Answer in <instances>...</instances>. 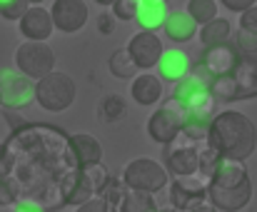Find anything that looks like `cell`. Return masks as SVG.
<instances>
[{"label":"cell","mask_w":257,"mask_h":212,"mask_svg":"<svg viewBox=\"0 0 257 212\" xmlns=\"http://www.w3.org/2000/svg\"><path fill=\"white\" fill-rule=\"evenodd\" d=\"M232 43L237 48V60L232 73L222 78H212L210 83V93L220 103L257 98V35L240 30L232 38Z\"/></svg>","instance_id":"obj_1"},{"label":"cell","mask_w":257,"mask_h":212,"mask_svg":"<svg viewBox=\"0 0 257 212\" xmlns=\"http://www.w3.org/2000/svg\"><path fill=\"white\" fill-rule=\"evenodd\" d=\"M205 142L220 157L245 162L257 147V127L245 112L222 110V112H215L210 130L205 135Z\"/></svg>","instance_id":"obj_2"},{"label":"cell","mask_w":257,"mask_h":212,"mask_svg":"<svg viewBox=\"0 0 257 212\" xmlns=\"http://www.w3.org/2000/svg\"><path fill=\"white\" fill-rule=\"evenodd\" d=\"M212 207L220 212H240L252 200V182L240 160L217 157V162L210 170V185L207 195Z\"/></svg>","instance_id":"obj_3"},{"label":"cell","mask_w":257,"mask_h":212,"mask_svg":"<svg viewBox=\"0 0 257 212\" xmlns=\"http://www.w3.org/2000/svg\"><path fill=\"white\" fill-rule=\"evenodd\" d=\"M78 98V85L73 75L50 70L40 80H35V100L45 112H63L75 103Z\"/></svg>","instance_id":"obj_4"},{"label":"cell","mask_w":257,"mask_h":212,"mask_svg":"<svg viewBox=\"0 0 257 212\" xmlns=\"http://www.w3.org/2000/svg\"><path fill=\"white\" fill-rule=\"evenodd\" d=\"M168 170L158 160L150 157H135L122 167V182L127 190H140V192H160L168 185Z\"/></svg>","instance_id":"obj_5"},{"label":"cell","mask_w":257,"mask_h":212,"mask_svg":"<svg viewBox=\"0 0 257 212\" xmlns=\"http://www.w3.org/2000/svg\"><path fill=\"white\" fill-rule=\"evenodd\" d=\"M58 55L45 40H25L15 50V65L18 73H23L30 80H40L50 70H55Z\"/></svg>","instance_id":"obj_6"},{"label":"cell","mask_w":257,"mask_h":212,"mask_svg":"<svg viewBox=\"0 0 257 212\" xmlns=\"http://www.w3.org/2000/svg\"><path fill=\"white\" fill-rule=\"evenodd\" d=\"M182 117H185V105L172 95L168 98L158 112L150 115L148 120V137L158 145H168L172 137L182 130Z\"/></svg>","instance_id":"obj_7"},{"label":"cell","mask_w":257,"mask_h":212,"mask_svg":"<svg viewBox=\"0 0 257 212\" xmlns=\"http://www.w3.org/2000/svg\"><path fill=\"white\" fill-rule=\"evenodd\" d=\"M165 147V170L168 175H190L200 170V155H197V140L187 137L182 130L172 137Z\"/></svg>","instance_id":"obj_8"},{"label":"cell","mask_w":257,"mask_h":212,"mask_svg":"<svg viewBox=\"0 0 257 212\" xmlns=\"http://www.w3.org/2000/svg\"><path fill=\"white\" fill-rule=\"evenodd\" d=\"M35 100V80L25 78L18 70H3L0 73V103L8 110L28 107Z\"/></svg>","instance_id":"obj_9"},{"label":"cell","mask_w":257,"mask_h":212,"mask_svg":"<svg viewBox=\"0 0 257 212\" xmlns=\"http://www.w3.org/2000/svg\"><path fill=\"white\" fill-rule=\"evenodd\" d=\"M90 10L85 0H55L50 8V20L58 33H80L87 25Z\"/></svg>","instance_id":"obj_10"},{"label":"cell","mask_w":257,"mask_h":212,"mask_svg":"<svg viewBox=\"0 0 257 212\" xmlns=\"http://www.w3.org/2000/svg\"><path fill=\"white\" fill-rule=\"evenodd\" d=\"M125 50L133 58V63H135L138 70H153L158 65V60H160V55H163L165 48H163V40L158 38V33L143 30V33H135L127 40Z\"/></svg>","instance_id":"obj_11"},{"label":"cell","mask_w":257,"mask_h":212,"mask_svg":"<svg viewBox=\"0 0 257 212\" xmlns=\"http://www.w3.org/2000/svg\"><path fill=\"white\" fill-rule=\"evenodd\" d=\"M235 60H237V48L232 40L227 43H220V45H210L202 50V68L210 73V78H222V75H230L232 68H235Z\"/></svg>","instance_id":"obj_12"},{"label":"cell","mask_w":257,"mask_h":212,"mask_svg":"<svg viewBox=\"0 0 257 212\" xmlns=\"http://www.w3.org/2000/svg\"><path fill=\"white\" fill-rule=\"evenodd\" d=\"M18 25H20V33H23L25 40H45L48 43V38L55 30L53 28V20H50V10L43 8V5H30L20 15Z\"/></svg>","instance_id":"obj_13"},{"label":"cell","mask_w":257,"mask_h":212,"mask_svg":"<svg viewBox=\"0 0 257 212\" xmlns=\"http://www.w3.org/2000/svg\"><path fill=\"white\" fill-rule=\"evenodd\" d=\"M190 55L185 50H177V48H170V50H163L160 60H158V73H160V80L163 83H177L187 75L190 70Z\"/></svg>","instance_id":"obj_14"},{"label":"cell","mask_w":257,"mask_h":212,"mask_svg":"<svg viewBox=\"0 0 257 212\" xmlns=\"http://www.w3.org/2000/svg\"><path fill=\"white\" fill-rule=\"evenodd\" d=\"M130 95L138 105L150 107L155 103L163 100V80L155 78L153 73H140L133 78V85H130Z\"/></svg>","instance_id":"obj_15"},{"label":"cell","mask_w":257,"mask_h":212,"mask_svg":"<svg viewBox=\"0 0 257 212\" xmlns=\"http://www.w3.org/2000/svg\"><path fill=\"white\" fill-rule=\"evenodd\" d=\"M68 145H70V152L78 162V167L83 165H92V162H100L102 160V145L97 137L87 135V132H75L68 137Z\"/></svg>","instance_id":"obj_16"},{"label":"cell","mask_w":257,"mask_h":212,"mask_svg":"<svg viewBox=\"0 0 257 212\" xmlns=\"http://www.w3.org/2000/svg\"><path fill=\"white\" fill-rule=\"evenodd\" d=\"M168 3L165 0H140L138 3V10H135V23L143 28V30H160L165 18H168Z\"/></svg>","instance_id":"obj_17"},{"label":"cell","mask_w":257,"mask_h":212,"mask_svg":"<svg viewBox=\"0 0 257 212\" xmlns=\"http://www.w3.org/2000/svg\"><path fill=\"white\" fill-rule=\"evenodd\" d=\"M197 28L200 25L185 10H172V13H168V18L163 23V30H165V35L170 38L172 43H187V40H192L197 35Z\"/></svg>","instance_id":"obj_18"},{"label":"cell","mask_w":257,"mask_h":212,"mask_svg":"<svg viewBox=\"0 0 257 212\" xmlns=\"http://www.w3.org/2000/svg\"><path fill=\"white\" fill-rule=\"evenodd\" d=\"M215 117V110H200V107H185L182 117V132L192 140H205L210 122Z\"/></svg>","instance_id":"obj_19"},{"label":"cell","mask_w":257,"mask_h":212,"mask_svg":"<svg viewBox=\"0 0 257 212\" xmlns=\"http://www.w3.org/2000/svg\"><path fill=\"white\" fill-rule=\"evenodd\" d=\"M197 35H200L202 48L220 45V43L232 40V25H230V20H225V18L215 15L212 20H207V23H202V25L197 28Z\"/></svg>","instance_id":"obj_20"},{"label":"cell","mask_w":257,"mask_h":212,"mask_svg":"<svg viewBox=\"0 0 257 212\" xmlns=\"http://www.w3.org/2000/svg\"><path fill=\"white\" fill-rule=\"evenodd\" d=\"M107 70H110V75L117 78V80H133V78L138 75V68H135V63H133V58L127 55L125 48H117V50L110 55Z\"/></svg>","instance_id":"obj_21"},{"label":"cell","mask_w":257,"mask_h":212,"mask_svg":"<svg viewBox=\"0 0 257 212\" xmlns=\"http://www.w3.org/2000/svg\"><path fill=\"white\" fill-rule=\"evenodd\" d=\"M155 197L150 192H140V190H127L117 205V212H155Z\"/></svg>","instance_id":"obj_22"},{"label":"cell","mask_w":257,"mask_h":212,"mask_svg":"<svg viewBox=\"0 0 257 212\" xmlns=\"http://www.w3.org/2000/svg\"><path fill=\"white\" fill-rule=\"evenodd\" d=\"M172 182L180 185L182 190L192 192V195L205 197V195H207V185H210V172L195 170V172H190V175H177V177H172Z\"/></svg>","instance_id":"obj_23"},{"label":"cell","mask_w":257,"mask_h":212,"mask_svg":"<svg viewBox=\"0 0 257 212\" xmlns=\"http://www.w3.org/2000/svg\"><path fill=\"white\" fill-rule=\"evenodd\" d=\"M185 13L197 25H202V23H207V20H212L217 15V0H190L187 8H185Z\"/></svg>","instance_id":"obj_24"},{"label":"cell","mask_w":257,"mask_h":212,"mask_svg":"<svg viewBox=\"0 0 257 212\" xmlns=\"http://www.w3.org/2000/svg\"><path fill=\"white\" fill-rule=\"evenodd\" d=\"M205 197H200V195H192V192H187V190H182L180 185H175L172 182L170 185V202L175 210L180 212H187L190 207H195L197 202H202Z\"/></svg>","instance_id":"obj_25"},{"label":"cell","mask_w":257,"mask_h":212,"mask_svg":"<svg viewBox=\"0 0 257 212\" xmlns=\"http://www.w3.org/2000/svg\"><path fill=\"white\" fill-rule=\"evenodd\" d=\"M97 195H100L105 202H110L112 207H117V205H120V200H122V195H125V182L107 177V182L102 185V190H100Z\"/></svg>","instance_id":"obj_26"},{"label":"cell","mask_w":257,"mask_h":212,"mask_svg":"<svg viewBox=\"0 0 257 212\" xmlns=\"http://www.w3.org/2000/svg\"><path fill=\"white\" fill-rule=\"evenodd\" d=\"M30 8L28 0H0V18L5 20H20V15Z\"/></svg>","instance_id":"obj_27"},{"label":"cell","mask_w":257,"mask_h":212,"mask_svg":"<svg viewBox=\"0 0 257 212\" xmlns=\"http://www.w3.org/2000/svg\"><path fill=\"white\" fill-rule=\"evenodd\" d=\"M102 120L105 122H115V120H120L122 117V112H125V103L117 98V95H112V98H105L102 100Z\"/></svg>","instance_id":"obj_28"},{"label":"cell","mask_w":257,"mask_h":212,"mask_svg":"<svg viewBox=\"0 0 257 212\" xmlns=\"http://www.w3.org/2000/svg\"><path fill=\"white\" fill-rule=\"evenodd\" d=\"M110 8H112L115 20H133L135 10H138V0H115Z\"/></svg>","instance_id":"obj_29"},{"label":"cell","mask_w":257,"mask_h":212,"mask_svg":"<svg viewBox=\"0 0 257 212\" xmlns=\"http://www.w3.org/2000/svg\"><path fill=\"white\" fill-rule=\"evenodd\" d=\"M18 187H15V182L5 175V177H0V207H8V205H13L15 200H18Z\"/></svg>","instance_id":"obj_30"},{"label":"cell","mask_w":257,"mask_h":212,"mask_svg":"<svg viewBox=\"0 0 257 212\" xmlns=\"http://www.w3.org/2000/svg\"><path fill=\"white\" fill-rule=\"evenodd\" d=\"M75 212H117V207H112L110 202H105L100 195H92V197H87L85 202H80Z\"/></svg>","instance_id":"obj_31"},{"label":"cell","mask_w":257,"mask_h":212,"mask_svg":"<svg viewBox=\"0 0 257 212\" xmlns=\"http://www.w3.org/2000/svg\"><path fill=\"white\" fill-rule=\"evenodd\" d=\"M240 30L250 33V35H257V5L240 13Z\"/></svg>","instance_id":"obj_32"},{"label":"cell","mask_w":257,"mask_h":212,"mask_svg":"<svg viewBox=\"0 0 257 212\" xmlns=\"http://www.w3.org/2000/svg\"><path fill=\"white\" fill-rule=\"evenodd\" d=\"M95 23H97V30H100L102 35H112V30H115V18H112V13H100Z\"/></svg>","instance_id":"obj_33"},{"label":"cell","mask_w":257,"mask_h":212,"mask_svg":"<svg viewBox=\"0 0 257 212\" xmlns=\"http://www.w3.org/2000/svg\"><path fill=\"white\" fill-rule=\"evenodd\" d=\"M10 172H13V155L5 147V142H0V177H5Z\"/></svg>","instance_id":"obj_34"},{"label":"cell","mask_w":257,"mask_h":212,"mask_svg":"<svg viewBox=\"0 0 257 212\" xmlns=\"http://www.w3.org/2000/svg\"><path fill=\"white\" fill-rule=\"evenodd\" d=\"M13 212H45V207L35 200H15L13 202Z\"/></svg>","instance_id":"obj_35"},{"label":"cell","mask_w":257,"mask_h":212,"mask_svg":"<svg viewBox=\"0 0 257 212\" xmlns=\"http://www.w3.org/2000/svg\"><path fill=\"white\" fill-rule=\"evenodd\" d=\"M220 3H222L227 10H232V13H242V10L257 5V0H220Z\"/></svg>","instance_id":"obj_36"},{"label":"cell","mask_w":257,"mask_h":212,"mask_svg":"<svg viewBox=\"0 0 257 212\" xmlns=\"http://www.w3.org/2000/svg\"><path fill=\"white\" fill-rule=\"evenodd\" d=\"M187 212H220V210H217V207H212L210 202H205V200H202V202H197L195 207H190Z\"/></svg>","instance_id":"obj_37"},{"label":"cell","mask_w":257,"mask_h":212,"mask_svg":"<svg viewBox=\"0 0 257 212\" xmlns=\"http://www.w3.org/2000/svg\"><path fill=\"white\" fill-rule=\"evenodd\" d=\"M95 3H97V5H102V8H110L115 0H95Z\"/></svg>","instance_id":"obj_38"},{"label":"cell","mask_w":257,"mask_h":212,"mask_svg":"<svg viewBox=\"0 0 257 212\" xmlns=\"http://www.w3.org/2000/svg\"><path fill=\"white\" fill-rule=\"evenodd\" d=\"M28 3H30V5H40L43 0H28Z\"/></svg>","instance_id":"obj_39"},{"label":"cell","mask_w":257,"mask_h":212,"mask_svg":"<svg viewBox=\"0 0 257 212\" xmlns=\"http://www.w3.org/2000/svg\"><path fill=\"white\" fill-rule=\"evenodd\" d=\"M155 212H172V210H160V207H158V210H155Z\"/></svg>","instance_id":"obj_40"},{"label":"cell","mask_w":257,"mask_h":212,"mask_svg":"<svg viewBox=\"0 0 257 212\" xmlns=\"http://www.w3.org/2000/svg\"><path fill=\"white\" fill-rule=\"evenodd\" d=\"M0 107H3V103H0Z\"/></svg>","instance_id":"obj_41"},{"label":"cell","mask_w":257,"mask_h":212,"mask_svg":"<svg viewBox=\"0 0 257 212\" xmlns=\"http://www.w3.org/2000/svg\"><path fill=\"white\" fill-rule=\"evenodd\" d=\"M138 3H140V0H138Z\"/></svg>","instance_id":"obj_42"}]
</instances>
